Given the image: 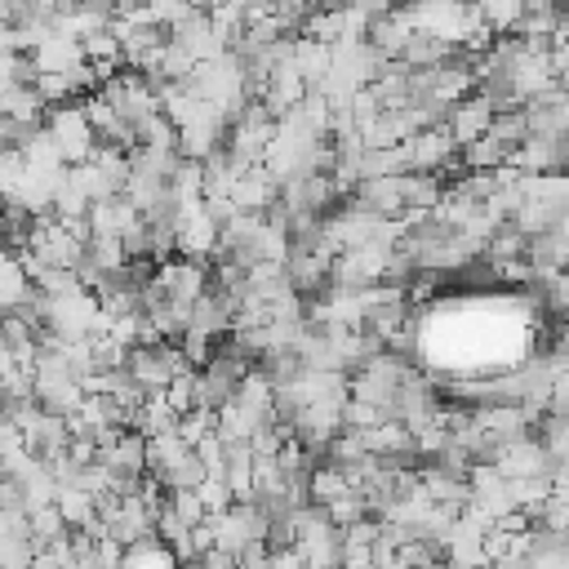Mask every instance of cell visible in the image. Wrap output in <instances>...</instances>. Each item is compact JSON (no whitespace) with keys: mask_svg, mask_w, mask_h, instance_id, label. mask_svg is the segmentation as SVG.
Masks as SVG:
<instances>
[{"mask_svg":"<svg viewBox=\"0 0 569 569\" xmlns=\"http://www.w3.org/2000/svg\"><path fill=\"white\" fill-rule=\"evenodd\" d=\"M31 298V276L18 253L0 249V311H18Z\"/></svg>","mask_w":569,"mask_h":569,"instance_id":"5","label":"cell"},{"mask_svg":"<svg viewBox=\"0 0 569 569\" xmlns=\"http://www.w3.org/2000/svg\"><path fill=\"white\" fill-rule=\"evenodd\" d=\"M27 58H31V71H36V76H71V71L84 67V49H80V40L67 36V31L44 36Z\"/></svg>","mask_w":569,"mask_h":569,"instance_id":"2","label":"cell"},{"mask_svg":"<svg viewBox=\"0 0 569 569\" xmlns=\"http://www.w3.org/2000/svg\"><path fill=\"white\" fill-rule=\"evenodd\" d=\"M53 507H58V516H62V525L71 533H89L98 525V498L84 493V489H58Z\"/></svg>","mask_w":569,"mask_h":569,"instance_id":"4","label":"cell"},{"mask_svg":"<svg viewBox=\"0 0 569 569\" xmlns=\"http://www.w3.org/2000/svg\"><path fill=\"white\" fill-rule=\"evenodd\" d=\"M27 516H31V547H36V551H49V547H58V542L71 538V529H67L62 516H58V507H36V511H27Z\"/></svg>","mask_w":569,"mask_h":569,"instance_id":"7","label":"cell"},{"mask_svg":"<svg viewBox=\"0 0 569 569\" xmlns=\"http://www.w3.org/2000/svg\"><path fill=\"white\" fill-rule=\"evenodd\" d=\"M489 124H493V111H489L480 98H462V102H453L445 133H449V138H453V147L462 151V147H471L476 138H485V133H489Z\"/></svg>","mask_w":569,"mask_h":569,"instance_id":"3","label":"cell"},{"mask_svg":"<svg viewBox=\"0 0 569 569\" xmlns=\"http://www.w3.org/2000/svg\"><path fill=\"white\" fill-rule=\"evenodd\" d=\"M116 569H178V560H173V551L160 538H142V542H133V547L120 551V565Z\"/></svg>","mask_w":569,"mask_h":569,"instance_id":"6","label":"cell"},{"mask_svg":"<svg viewBox=\"0 0 569 569\" xmlns=\"http://www.w3.org/2000/svg\"><path fill=\"white\" fill-rule=\"evenodd\" d=\"M44 138L53 142V151L62 156V164H84L93 151H98V138L89 129V116L80 102H62V107H49L44 111Z\"/></svg>","mask_w":569,"mask_h":569,"instance_id":"1","label":"cell"}]
</instances>
